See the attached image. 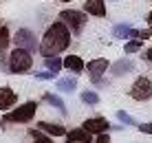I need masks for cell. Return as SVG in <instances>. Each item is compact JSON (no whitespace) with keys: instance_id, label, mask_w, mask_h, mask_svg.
<instances>
[{"instance_id":"6da1fadb","label":"cell","mask_w":152,"mask_h":143,"mask_svg":"<svg viewBox=\"0 0 152 143\" xmlns=\"http://www.w3.org/2000/svg\"><path fill=\"white\" fill-rule=\"evenodd\" d=\"M69 44H71V29L60 20V22H53L44 31V38L40 42V53L44 57H53L57 53L66 51Z\"/></svg>"},{"instance_id":"7a4b0ae2","label":"cell","mask_w":152,"mask_h":143,"mask_svg":"<svg viewBox=\"0 0 152 143\" xmlns=\"http://www.w3.org/2000/svg\"><path fill=\"white\" fill-rule=\"evenodd\" d=\"M7 68H9V73H15V75H24V73H29L31 68H33V55H31V51L15 46V49L9 53Z\"/></svg>"},{"instance_id":"3957f363","label":"cell","mask_w":152,"mask_h":143,"mask_svg":"<svg viewBox=\"0 0 152 143\" xmlns=\"http://www.w3.org/2000/svg\"><path fill=\"white\" fill-rule=\"evenodd\" d=\"M35 110H38V101H24L22 106L13 108L11 112H4L2 121L4 123H29L35 117Z\"/></svg>"},{"instance_id":"277c9868","label":"cell","mask_w":152,"mask_h":143,"mask_svg":"<svg viewBox=\"0 0 152 143\" xmlns=\"http://www.w3.org/2000/svg\"><path fill=\"white\" fill-rule=\"evenodd\" d=\"M60 20L71 29L73 35H82L84 26H86V22H88L86 13L84 11H75V9H64V11L60 13Z\"/></svg>"},{"instance_id":"5b68a950","label":"cell","mask_w":152,"mask_h":143,"mask_svg":"<svg viewBox=\"0 0 152 143\" xmlns=\"http://www.w3.org/2000/svg\"><path fill=\"white\" fill-rule=\"evenodd\" d=\"M130 97L137 99V101H148L152 99V79L150 77H137L134 84L130 86Z\"/></svg>"},{"instance_id":"8992f818","label":"cell","mask_w":152,"mask_h":143,"mask_svg":"<svg viewBox=\"0 0 152 143\" xmlns=\"http://www.w3.org/2000/svg\"><path fill=\"white\" fill-rule=\"evenodd\" d=\"M13 42H15V46L27 49L31 53H35L40 49V44H38V40H35V35H33V31H31V29H18V33L13 35Z\"/></svg>"},{"instance_id":"52a82bcc","label":"cell","mask_w":152,"mask_h":143,"mask_svg":"<svg viewBox=\"0 0 152 143\" xmlns=\"http://www.w3.org/2000/svg\"><path fill=\"white\" fill-rule=\"evenodd\" d=\"M110 68V62L106 60V57H97V60H91L86 66V73L88 77H91V82H97V79H102L106 75V71Z\"/></svg>"},{"instance_id":"ba28073f","label":"cell","mask_w":152,"mask_h":143,"mask_svg":"<svg viewBox=\"0 0 152 143\" xmlns=\"http://www.w3.org/2000/svg\"><path fill=\"white\" fill-rule=\"evenodd\" d=\"M82 128H86L93 136H97V134H104V132L110 130V123H108V119H104V117H91V119H86L82 123Z\"/></svg>"},{"instance_id":"9c48e42d","label":"cell","mask_w":152,"mask_h":143,"mask_svg":"<svg viewBox=\"0 0 152 143\" xmlns=\"http://www.w3.org/2000/svg\"><path fill=\"white\" fill-rule=\"evenodd\" d=\"M108 71L113 73V77H124V75H128V73L134 71V62L130 60V57H124V60H117L115 64H110Z\"/></svg>"},{"instance_id":"30bf717a","label":"cell","mask_w":152,"mask_h":143,"mask_svg":"<svg viewBox=\"0 0 152 143\" xmlns=\"http://www.w3.org/2000/svg\"><path fill=\"white\" fill-rule=\"evenodd\" d=\"M15 101H18V95L13 88L0 86V112H7L11 106H15Z\"/></svg>"},{"instance_id":"8fae6325","label":"cell","mask_w":152,"mask_h":143,"mask_svg":"<svg viewBox=\"0 0 152 143\" xmlns=\"http://www.w3.org/2000/svg\"><path fill=\"white\" fill-rule=\"evenodd\" d=\"M84 11L95 18H106V0H84Z\"/></svg>"},{"instance_id":"7c38bea8","label":"cell","mask_w":152,"mask_h":143,"mask_svg":"<svg viewBox=\"0 0 152 143\" xmlns=\"http://www.w3.org/2000/svg\"><path fill=\"white\" fill-rule=\"evenodd\" d=\"M64 68L71 71L73 75H80V73L86 71V64H84V60L80 55H66L64 57Z\"/></svg>"},{"instance_id":"4fadbf2b","label":"cell","mask_w":152,"mask_h":143,"mask_svg":"<svg viewBox=\"0 0 152 143\" xmlns=\"http://www.w3.org/2000/svg\"><path fill=\"white\" fill-rule=\"evenodd\" d=\"M66 139H71V141H75V143H91L93 141V134L86 128H75V130L66 132Z\"/></svg>"},{"instance_id":"5bb4252c","label":"cell","mask_w":152,"mask_h":143,"mask_svg":"<svg viewBox=\"0 0 152 143\" xmlns=\"http://www.w3.org/2000/svg\"><path fill=\"white\" fill-rule=\"evenodd\" d=\"M38 130L46 132V134H53V136H66L64 125H60V123H49V121H40V123H38Z\"/></svg>"},{"instance_id":"9a60e30c","label":"cell","mask_w":152,"mask_h":143,"mask_svg":"<svg viewBox=\"0 0 152 143\" xmlns=\"http://www.w3.org/2000/svg\"><path fill=\"white\" fill-rule=\"evenodd\" d=\"M55 88H57V90H60V93H75V88H77V79L75 77H60V79H57V82H55Z\"/></svg>"},{"instance_id":"2e32d148","label":"cell","mask_w":152,"mask_h":143,"mask_svg":"<svg viewBox=\"0 0 152 143\" xmlns=\"http://www.w3.org/2000/svg\"><path fill=\"white\" fill-rule=\"evenodd\" d=\"M44 101L51 104L55 110H60L62 115H66V104H64V99H62V97H57V95H53V93H44Z\"/></svg>"},{"instance_id":"e0dca14e","label":"cell","mask_w":152,"mask_h":143,"mask_svg":"<svg viewBox=\"0 0 152 143\" xmlns=\"http://www.w3.org/2000/svg\"><path fill=\"white\" fill-rule=\"evenodd\" d=\"M130 31H132L130 24H115L113 31H110V35L117 38V40H130Z\"/></svg>"},{"instance_id":"ac0fdd59","label":"cell","mask_w":152,"mask_h":143,"mask_svg":"<svg viewBox=\"0 0 152 143\" xmlns=\"http://www.w3.org/2000/svg\"><path fill=\"white\" fill-rule=\"evenodd\" d=\"M44 66H46V71L60 73L62 68H64V60H60L57 55H53V57H44Z\"/></svg>"},{"instance_id":"d6986e66","label":"cell","mask_w":152,"mask_h":143,"mask_svg":"<svg viewBox=\"0 0 152 143\" xmlns=\"http://www.w3.org/2000/svg\"><path fill=\"white\" fill-rule=\"evenodd\" d=\"M117 119L121 121L124 125H139V123H137V119H134L132 115H128L126 110H117Z\"/></svg>"},{"instance_id":"ffe728a7","label":"cell","mask_w":152,"mask_h":143,"mask_svg":"<svg viewBox=\"0 0 152 143\" xmlns=\"http://www.w3.org/2000/svg\"><path fill=\"white\" fill-rule=\"evenodd\" d=\"M82 101L88 104V106H97V104H99V95L93 93V90H84V93H82Z\"/></svg>"},{"instance_id":"44dd1931","label":"cell","mask_w":152,"mask_h":143,"mask_svg":"<svg viewBox=\"0 0 152 143\" xmlns=\"http://www.w3.org/2000/svg\"><path fill=\"white\" fill-rule=\"evenodd\" d=\"M29 134H31V139H33V143H55L53 139H49L46 134H42V130H31Z\"/></svg>"},{"instance_id":"7402d4cb","label":"cell","mask_w":152,"mask_h":143,"mask_svg":"<svg viewBox=\"0 0 152 143\" xmlns=\"http://www.w3.org/2000/svg\"><path fill=\"white\" fill-rule=\"evenodd\" d=\"M9 40H11L9 29H7V26H0V51H4L9 46Z\"/></svg>"},{"instance_id":"603a6c76","label":"cell","mask_w":152,"mask_h":143,"mask_svg":"<svg viewBox=\"0 0 152 143\" xmlns=\"http://www.w3.org/2000/svg\"><path fill=\"white\" fill-rule=\"evenodd\" d=\"M141 42H143V40H128L126 46H124V53H137V51H141Z\"/></svg>"},{"instance_id":"cb8c5ba5","label":"cell","mask_w":152,"mask_h":143,"mask_svg":"<svg viewBox=\"0 0 152 143\" xmlns=\"http://www.w3.org/2000/svg\"><path fill=\"white\" fill-rule=\"evenodd\" d=\"M57 73L53 71H42V73H35V79H42V82H46V79H55Z\"/></svg>"},{"instance_id":"d4e9b609","label":"cell","mask_w":152,"mask_h":143,"mask_svg":"<svg viewBox=\"0 0 152 143\" xmlns=\"http://www.w3.org/2000/svg\"><path fill=\"white\" fill-rule=\"evenodd\" d=\"M137 128L143 132V134H152V121H145V123H139Z\"/></svg>"},{"instance_id":"484cf974","label":"cell","mask_w":152,"mask_h":143,"mask_svg":"<svg viewBox=\"0 0 152 143\" xmlns=\"http://www.w3.org/2000/svg\"><path fill=\"white\" fill-rule=\"evenodd\" d=\"M148 38H152V24L150 29H143V31L139 29V40H148Z\"/></svg>"},{"instance_id":"4316f807","label":"cell","mask_w":152,"mask_h":143,"mask_svg":"<svg viewBox=\"0 0 152 143\" xmlns=\"http://www.w3.org/2000/svg\"><path fill=\"white\" fill-rule=\"evenodd\" d=\"M97 143H110V136L104 132V134H97Z\"/></svg>"},{"instance_id":"83f0119b","label":"cell","mask_w":152,"mask_h":143,"mask_svg":"<svg viewBox=\"0 0 152 143\" xmlns=\"http://www.w3.org/2000/svg\"><path fill=\"white\" fill-rule=\"evenodd\" d=\"M145 57H148V62H152V46H150L148 51H145Z\"/></svg>"},{"instance_id":"f1b7e54d","label":"cell","mask_w":152,"mask_h":143,"mask_svg":"<svg viewBox=\"0 0 152 143\" xmlns=\"http://www.w3.org/2000/svg\"><path fill=\"white\" fill-rule=\"evenodd\" d=\"M145 20H148V24H152V11L148 13V18H145Z\"/></svg>"},{"instance_id":"f546056e","label":"cell","mask_w":152,"mask_h":143,"mask_svg":"<svg viewBox=\"0 0 152 143\" xmlns=\"http://www.w3.org/2000/svg\"><path fill=\"white\" fill-rule=\"evenodd\" d=\"M57 2H71V0H57Z\"/></svg>"},{"instance_id":"4dcf8cb0","label":"cell","mask_w":152,"mask_h":143,"mask_svg":"<svg viewBox=\"0 0 152 143\" xmlns=\"http://www.w3.org/2000/svg\"><path fill=\"white\" fill-rule=\"evenodd\" d=\"M66 143H75V141H71V139H66Z\"/></svg>"}]
</instances>
